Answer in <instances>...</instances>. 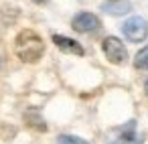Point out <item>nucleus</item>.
Listing matches in <instances>:
<instances>
[{
    "mask_svg": "<svg viewBox=\"0 0 148 144\" xmlns=\"http://www.w3.org/2000/svg\"><path fill=\"white\" fill-rule=\"evenodd\" d=\"M14 51H16V55H18L25 63H35V61H39L41 55L45 53V43H43V39H41L35 31L27 29V31H21V33L16 35Z\"/></svg>",
    "mask_w": 148,
    "mask_h": 144,
    "instance_id": "obj_1",
    "label": "nucleus"
},
{
    "mask_svg": "<svg viewBox=\"0 0 148 144\" xmlns=\"http://www.w3.org/2000/svg\"><path fill=\"white\" fill-rule=\"evenodd\" d=\"M142 138L136 132V122L130 120L124 126L112 128L108 132V144H140Z\"/></svg>",
    "mask_w": 148,
    "mask_h": 144,
    "instance_id": "obj_2",
    "label": "nucleus"
},
{
    "mask_svg": "<svg viewBox=\"0 0 148 144\" xmlns=\"http://www.w3.org/2000/svg\"><path fill=\"white\" fill-rule=\"evenodd\" d=\"M122 33L132 43H142L148 37V23L142 16H132L122 25Z\"/></svg>",
    "mask_w": 148,
    "mask_h": 144,
    "instance_id": "obj_3",
    "label": "nucleus"
},
{
    "mask_svg": "<svg viewBox=\"0 0 148 144\" xmlns=\"http://www.w3.org/2000/svg\"><path fill=\"white\" fill-rule=\"evenodd\" d=\"M101 47H103V53H106V57H108L110 63H116V65L126 63L128 51H126V47L122 45L120 39H116V37H106Z\"/></svg>",
    "mask_w": 148,
    "mask_h": 144,
    "instance_id": "obj_4",
    "label": "nucleus"
},
{
    "mask_svg": "<svg viewBox=\"0 0 148 144\" xmlns=\"http://www.w3.org/2000/svg\"><path fill=\"white\" fill-rule=\"evenodd\" d=\"M71 27L77 31V33H93L97 27H99V19L91 12H79L73 16L71 21Z\"/></svg>",
    "mask_w": 148,
    "mask_h": 144,
    "instance_id": "obj_5",
    "label": "nucleus"
},
{
    "mask_svg": "<svg viewBox=\"0 0 148 144\" xmlns=\"http://www.w3.org/2000/svg\"><path fill=\"white\" fill-rule=\"evenodd\" d=\"M53 43H55L61 51H65V53L83 55V47H81L77 41H73V39H67V37H63V35H55V37H53Z\"/></svg>",
    "mask_w": 148,
    "mask_h": 144,
    "instance_id": "obj_6",
    "label": "nucleus"
},
{
    "mask_svg": "<svg viewBox=\"0 0 148 144\" xmlns=\"http://www.w3.org/2000/svg\"><path fill=\"white\" fill-rule=\"evenodd\" d=\"M101 10L112 14V16H122V14H128L132 10V6L128 0H110V2H106L101 6Z\"/></svg>",
    "mask_w": 148,
    "mask_h": 144,
    "instance_id": "obj_7",
    "label": "nucleus"
},
{
    "mask_svg": "<svg viewBox=\"0 0 148 144\" xmlns=\"http://www.w3.org/2000/svg\"><path fill=\"white\" fill-rule=\"evenodd\" d=\"M134 65H136V69H148V47H144L136 53Z\"/></svg>",
    "mask_w": 148,
    "mask_h": 144,
    "instance_id": "obj_8",
    "label": "nucleus"
},
{
    "mask_svg": "<svg viewBox=\"0 0 148 144\" xmlns=\"http://www.w3.org/2000/svg\"><path fill=\"white\" fill-rule=\"evenodd\" d=\"M59 144H87V142L77 136H59Z\"/></svg>",
    "mask_w": 148,
    "mask_h": 144,
    "instance_id": "obj_9",
    "label": "nucleus"
},
{
    "mask_svg": "<svg viewBox=\"0 0 148 144\" xmlns=\"http://www.w3.org/2000/svg\"><path fill=\"white\" fill-rule=\"evenodd\" d=\"M144 91H146V95H148V79H146V83H144Z\"/></svg>",
    "mask_w": 148,
    "mask_h": 144,
    "instance_id": "obj_10",
    "label": "nucleus"
},
{
    "mask_svg": "<svg viewBox=\"0 0 148 144\" xmlns=\"http://www.w3.org/2000/svg\"><path fill=\"white\" fill-rule=\"evenodd\" d=\"M35 2H41V4H43V2H47V0H35Z\"/></svg>",
    "mask_w": 148,
    "mask_h": 144,
    "instance_id": "obj_11",
    "label": "nucleus"
},
{
    "mask_svg": "<svg viewBox=\"0 0 148 144\" xmlns=\"http://www.w3.org/2000/svg\"><path fill=\"white\" fill-rule=\"evenodd\" d=\"M0 67H2V57H0Z\"/></svg>",
    "mask_w": 148,
    "mask_h": 144,
    "instance_id": "obj_12",
    "label": "nucleus"
}]
</instances>
